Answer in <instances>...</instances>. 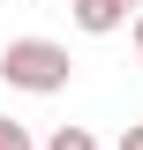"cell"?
Listing matches in <instances>:
<instances>
[{"label": "cell", "instance_id": "cell-1", "mask_svg": "<svg viewBox=\"0 0 143 150\" xmlns=\"http://www.w3.org/2000/svg\"><path fill=\"white\" fill-rule=\"evenodd\" d=\"M0 83H8V90H30V98L68 90V45H53V38H8Z\"/></svg>", "mask_w": 143, "mask_h": 150}, {"label": "cell", "instance_id": "cell-2", "mask_svg": "<svg viewBox=\"0 0 143 150\" xmlns=\"http://www.w3.org/2000/svg\"><path fill=\"white\" fill-rule=\"evenodd\" d=\"M68 15H75V30H83V38H113L121 23L143 15V0H75Z\"/></svg>", "mask_w": 143, "mask_h": 150}, {"label": "cell", "instance_id": "cell-3", "mask_svg": "<svg viewBox=\"0 0 143 150\" xmlns=\"http://www.w3.org/2000/svg\"><path fill=\"white\" fill-rule=\"evenodd\" d=\"M45 150H98V143H90V128H53Z\"/></svg>", "mask_w": 143, "mask_h": 150}, {"label": "cell", "instance_id": "cell-4", "mask_svg": "<svg viewBox=\"0 0 143 150\" xmlns=\"http://www.w3.org/2000/svg\"><path fill=\"white\" fill-rule=\"evenodd\" d=\"M0 150H38V143H30V128H23V120H0Z\"/></svg>", "mask_w": 143, "mask_h": 150}, {"label": "cell", "instance_id": "cell-5", "mask_svg": "<svg viewBox=\"0 0 143 150\" xmlns=\"http://www.w3.org/2000/svg\"><path fill=\"white\" fill-rule=\"evenodd\" d=\"M121 150H143V128H128V135H121Z\"/></svg>", "mask_w": 143, "mask_h": 150}, {"label": "cell", "instance_id": "cell-6", "mask_svg": "<svg viewBox=\"0 0 143 150\" xmlns=\"http://www.w3.org/2000/svg\"><path fill=\"white\" fill-rule=\"evenodd\" d=\"M136 45H143V15H136Z\"/></svg>", "mask_w": 143, "mask_h": 150}]
</instances>
